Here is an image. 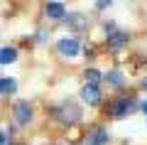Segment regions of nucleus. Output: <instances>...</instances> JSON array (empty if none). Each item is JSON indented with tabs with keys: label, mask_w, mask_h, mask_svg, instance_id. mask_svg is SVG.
Wrapping results in <instances>:
<instances>
[{
	"label": "nucleus",
	"mask_w": 147,
	"mask_h": 145,
	"mask_svg": "<svg viewBox=\"0 0 147 145\" xmlns=\"http://www.w3.org/2000/svg\"><path fill=\"white\" fill-rule=\"evenodd\" d=\"M54 116H57L64 125H74V123H79V120H81V116H84V113H81V106H76L74 101H69V103L57 106Z\"/></svg>",
	"instance_id": "obj_1"
},
{
	"label": "nucleus",
	"mask_w": 147,
	"mask_h": 145,
	"mask_svg": "<svg viewBox=\"0 0 147 145\" xmlns=\"http://www.w3.org/2000/svg\"><path fill=\"white\" fill-rule=\"evenodd\" d=\"M12 113H15V120H17V123L25 125V123H30V118H32V106L27 103V101H17L15 108H12Z\"/></svg>",
	"instance_id": "obj_3"
},
{
	"label": "nucleus",
	"mask_w": 147,
	"mask_h": 145,
	"mask_svg": "<svg viewBox=\"0 0 147 145\" xmlns=\"http://www.w3.org/2000/svg\"><path fill=\"white\" fill-rule=\"evenodd\" d=\"M66 25L71 27V30L81 32V30H86V27H88V17L81 15V12H71V15L66 17Z\"/></svg>",
	"instance_id": "obj_7"
},
{
	"label": "nucleus",
	"mask_w": 147,
	"mask_h": 145,
	"mask_svg": "<svg viewBox=\"0 0 147 145\" xmlns=\"http://www.w3.org/2000/svg\"><path fill=\"white\" fill-rule=\"evenodd\" d=\"M100 79H103V76H100L98 69H88V71H86V84H91V86H98Z\"/></svg>",
	"instance_id": "obj_13"
},
{
	"label": "nucleus",
	"mask_w": 147,
	"mask_h": 145,
	"mask_svg": "<svg viewBox=\"0 0 147 145\" xmlns=\"http://www.w3.org/2000/svg\"><path fill=\"white\" fill-rule=\"evenodd\" d=\"M57 49L64 54V57H76V54L81 52V44L76 39H69V37H64V39H59Z\"/></svg>",
	"instance_id": "obj_4"
},
{
	"label": "nucleus",
	"mask_w": 147,
	"mask_h": 145,
	"mask_svg": "<svg viewBox=\"0 0 147 145\" xmlns=\"http://www.w3.org/2000/svg\"><path fill=\"white\" fill-rule=\"evenodd\" d=\"M105 143H108V130L105 128H93V133L86 140V145H105Z\"/></svg>",
	"instance_id": "obj_8"
},
{
	"label": "nucleus",
	"mask_w": 147,
	"mask_h": 145,
	"mask_svg": "<svg viewBox=\"0 0 147 145\" xmlns=\"http://www.w3.org/2000/svg\"><path fill=\"white\" fill-rule=\"evenodd\" d=\"M0 145H10V143H7V133H5V130H3V135H0Z\"/></svg>",
	"instance_id": "obj_14"
},
{
	"label": "nucleus",
	"mask_w": 147,
	"mask_h": 145,
	"mask_svg": "<svg viewBox=\"0 0 147 145\" xmlns=\"http://www.w3.org/2000/svg\"><path fill=\"white\" fill-rule=\"evenodd\" d=\"M44 12H47L49 17H64L66 15V10H64V3H47V5H44Z\"/></svg>",
	"instance_id": "obj_9"
},
{
	"label": "nucleus",
	"mask_w": 147,
	"mask_h": 145,
	"mask_svg": "<svg viewBox=\"0 0 147 145\" xmlns=\"http://www.w3.org/2000/svg\"><path fill=\"white\" fill-rule=\"evenodd\" d=\"M103 81H108V84H113V86H123V84H125V76H123V71H108L103 76Z\"/></svg>",
	"instance_id": "obj_10"
},
{
	"label": "nucleus",
	"mask_w": 147,
	"mask_h": 145,
	"mask_svg": "<svg viewBox=\"0 0 147 145\" xmlns=\"http://www.w3.org/2000/svg\"><path fill=\"white\" fill-rule=\"evenodd\" d=\"M15 88H17L15 79H3V81H0V91L5 93V96H7V93H15Z\"/></svg>",
	"instance_id": "obj_12"
},
{
	"label": "nucleus",
	"mask_w": 147,
	"mask_h": 145,
	"mask_svg": "<svg viewBox=\"0 0 147 145\" xmlns=\"http://www.w3.org/2000/svg\"><path fill=\"white\" fill-rule=\"evenodd\" d=\"M142 111H145V113H147V101H145V103H142Z\"/></svg>",
	"instance_id": "obj_15"
},
{
	"label": "nucleus",
	"mask_w": 147,
	"mask_h": 145,
	"mask_svg": "<svg viewBox=\"0 0 147 145\" xmlns=\"http://www.w3.org/2000/svg\"><path fill=\"white\" fill-rule=\"evenodd\" d=\"M17 59V52L12 49V47H3V52H0V62L3 64H10V62H15Z\"/></svg>",
	"instance_id": "obj_11"
},
{
	"label": "nucleus",
	"mask_w": 147,
	"mask_h": 145,
	"mask_svg": "<svg viewBox=\"0 0 147 145\" xmlns=\"http://www.w3.org/2000/svg\"><path fill=\"white\" fill-rule=\"evenodd\" d=\"M145 88H147V81H145Z\"/></svg>",
	"instance_id": "obj_16"
},
{
	"label": "nucleus",
	"mask_w": 147,
	"mask_h": 145,
	"mask_svg": "<svg viewBox=\"0 0 147 145\" xmlns=\"http://www.w3.org/2000/svg\"><path fill=\"white\" fill-rule=\"evenodd\" d=\"M81 99H84L88 106L100 103V88H98V86H91V84H86V86L81 88Z\"/></svg>",
	"instance_id": "obj_6"
},
{
	"label": "nucleus",
	"mask_w": 147,
	"mask_h": 145,
	"mask_svg": "<svg viewBox=\"0 0 147 145\" xmlns=\"http://www.w3.org/2000/svg\"><path fill=\"white\" fill-rule=\"evenodd\" d=\"M127 32H123V30H118V32H113V35L108 37V47L113 49V52H120L123 47H127Z\"/></svg>",
	"instance_id": "obj_5"
},
{
	"label": "nucleus",
	"mask_w": 147,
	"mask_h": 145,
	"mask_svg": "<svg viewBox=\"0 0 147 145\" xmlns=\"http://www.w3.org/2000/svg\"><path fill=\"white\" fill-rule=\"evenodd\" d=\"M137 108V103H135V99H130V96H120V99H115L113 103H110V116L113 118H123V116H127V113H132V111Z\"/></svg>",
	"instance_id": "obj_2"
}]
</instances>
